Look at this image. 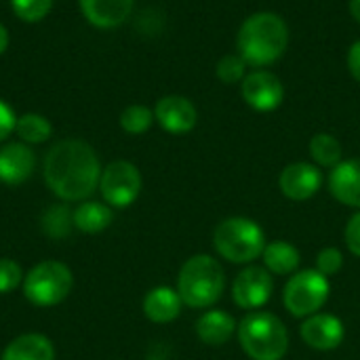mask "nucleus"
Returning <instances> with one entry per match:
<instances>
[{
    "label": "nucleus",
    "instance_id": "f257e3e1",
    "mask_svg": "<svg viewBox=\"0 0 360 360\" xmlns=\"http://www.w3.org/2000/svg\"><path fill=\"white\" fill-rule=\"evenodd\" d=\"M99 177V158L82 139L57 141L44 156V184L65 202L89 198L97 190Z\"/></svg>",
    "mask_w": 360,
    "mask_h": 360
},
{
    "label": "nucleus",
    "instance_id": "f03ea898",
    "mask_svg": "<svg viewBox=\"0 0 360 360\" xmlns=\"http://www.w3.org/2000/svg\"><path fill=\"white\" fill-rule=\"evenodd\" d=\"M291 40L287 21L272 11H259L249 15L236 34V53L253 70H266L276 63Z\"/></svg>",
    "mask_w": 360,
    "mask_h": 360
},
{
    "label": "nucleus",
    "instance_id": "7ed1b4c3",
    "mask_svg": "<svg viewBox=\"0 0 360 360\" xmlns=\"http://www.w3.org/2000/svg\"><path fill=\"white\" fill-rule=\"evenodd\" d=\"M238 342L251 360H283L289 350L285 323L270 312L253 310L238 323Z\"/></svg>",
    "mask_w": 360,
    "mask_h": 360
},
{
    "label": "nucleus",
    "instance_id": "20e7f679",
    "mask_svg": "<svg viewBox=\"0 0 360 360\" xmlns=\"http://www.w3.org/2000/svg\"><path fill=\"white\" fill-rule=\"evenodd\" d=\"M226 287V274L221 264L211 255L190 257L177 276V293L181 302L190 308H209L213 306Z\"/></svg>",
    "mask_w": 360,
    "mask_h": 360
},
{
    "label": "nucleus",
    "instance_id": "39448f33",
    "mask_svg": "<svg viewBox=\"0 0 360 360\" xmlns=\"http://www.w3.org/2000/svg\"><path fill=\"white\" fill-rule=\"evenodd\" d=\"M213 247L230 264H251L264 253L266 234L249 217H228L215 228Z\"/></svg>",
    "mask_w": 360,
    "mask_h": 360
},
{
    "label": "nucleus",
    "instance_id": "423d86ee",
    "mask_svg": "<svg viewBox=\"0 0 360 360\" xmlns=\"http://www.w3.org/2000/svg\"><path fill=\"white\" fill-rule=\"evenodd\" d=\"M74 285L72 270L55 259H44L36 264L23 276V295L30 304L38 308H51L61 304Z\"/></svg>",
    "mask_w": 360,
    "mask_h": 360
},
{
    "label": "nucleus",
    "instance_id": "0eeeda50",
    "mask_svg": "<svg viewBox=\"0 0 360 360\" xmlns=\"http://www.w3.org/2000/svg\"><path fill=\"white\" fill-rule=\"evenodd\" d=\"M329 278L319 270H302L295 272L285 285L283 302L291 316L306 319L316 314L329 300Z\"/></svg>",
    "mask_w": 360,
    "mask_h": 360
},
{
    "label": "nucleus",
    "instance_id": "6e6552de",
    "mask_svg": "<svg viewBox=\"0 0 360 360\" xmlns=\"http://www.w3.org/2000/svg\"><path fill=\"white\" fill-rule=\"evenodd\" d=\"M99 192L105 205L114 209H124L133 205L141 192V173L129 160L110 162L99 177Z\"/></svg>",
    "mask_w": 360,
    "mask_h": 360
},
{
    "label": "nucleus",
    "instance_id": "1a4fd4ad",
    "mask_svg": "<svg viewBox=\"0 0 360 360\" xmlns=\"http://www.w3.org/2000/svg\"><path fill=\"white\" fill-rule=\"evenodd\" d=\"M240 95L245 103L255 112H274L285 99V86L281 78L270 70H253L240 82Z\"/></svg>",
    "mask_w": 360,
    "mask_h": 360
},
{
    "label": "nucleus",
    "instance_id": "9d476101",
    "mask_svg": "<svg viewBox=\"0 0 360 360\" xmlns=\"http://www.w3.org/2000/svg\"><path fill=\"white\" fill-rule=\"evenodd\" d=\"M274 291V278L272 274L262 266H249L245 268L232 285V300L243 310H257L268 304Z\"/></svg>",
    "mask_w": 360,
    "mask_h": 360
},
{
    "label": "nucleus",
    "instance_id": "9b49d317",
    "mask_svg": "<svg viewBox=\"0 0 360 360\" xmlns=\"http://www.w3.org/2000/svg\"><path fill=\"white\" fill-rule=\"evenodd\" d=\"M154 120L171 135H186L196 127V105L184 95H165L154 105Z\"/></svg>",
    "mask_w": 360,
    "mask_h": 360
},
{
    "label": "nucleus",
    "instance_id": "f8f14e48",
    "mask_svg": "<svg viewBox=\"0 0 360 360\" xmlns=\"http://www.w3.org/2000/svg\"><path fill=\"white\" fill-rule=\"evenodd\" d=\"M323 171L312 162H291L278 177L281 192L289 200H308L323 188Z\"/></svg>",
    "mask_w": 360,
    "mask_h": 360
},
{
    "label": "nucleus",
    "instance_id": "ddd939ff",
    "mask_svg": "<svg viewBox=\"0 0 360 360\" xmlns=\"http://www.w3.org/2000/svg\"><path fill=\"white\" fill-rule=\"evenodd\" d=\"M300 335L310 348L329 352V350L340 348V344L344 342L346 329H344V323L333 314H312L304 321Z\"/></svg>",
    "mask_w": 360,
    "mask_h": 360
},
{
    "label": "nucleus",
    "instance_id": "4468645a",
    "mask_svg": "<svg viewBox=\"0 0 360 360\" xmlns=\"http://www.w3.org/2000/svg\"><path fill=\"white\" fill-rule=\"evenodd\" d=\"M36 165L32 148L23 141H13L0 148V181L6 186L23 184Z\"/></svg>",
    "mask_w": 360,
    "mask_h": 360
},
{
    "label": "nucleus",
    "instance_id": "2eb2a0df",
    "mask_svg": "<svg viewBox=\"0 0 360 360\" xmlns=\"http://www.w3.org/2000/svg\"><path fill=\"white\" fill-rule=\"evenodd\" d=\"M84 19L101 30L122 25L135 6V0H78Z\"/></svg>",
    "mask_w": 360,
    "mask_h": 360
},
{
    "label": "nucleus",
    "instance_id": "dca6fc26",
    "mask_svg": "<svg viewBox=\"0 0 360 360\" xmlns=\"http://www.w3.org/2000/svg\"><path fill=\"white\" fill-rule=\"evenodd\" d=\"M329 192L342 205L360 209V158L342 160L331 169Z\"/></svg>",
    "mask_w": 360,
    "mask_h": 360
},
{
    "label": "nucleus",
    "instance_id": "f3484780",
    "mask_svg": "<svg viewBox=\"0 0 360 360\" xmlns=\"http://www.w3.org/2000/svg\"><path fill=\"white\" fill-rule=\"evenodd\" d=\"M181 306H184V302H181L179 293L171 287H154L143 297L146 319L152 323H158V325L175 321L181 314Z\"/></svg>",
    "mask_w": 360,
    "mask_h": 360
},
{
    "label": "nucleus",
    "instance_id": "a211bd4d",
    "mask_svg": "<svg viewBox=\"0 0 360 360\" xmlns=\"http://www.w3.org/2000/svg\"><path fill=\"white\" fill-rule=\"evenodd\" d=\"M236 329H238L236 321L228 312H221V310H209L196 321L198 340L213 348L224 346L236 333Z\"/></svg>",
    "mask_w": 360,
    "mask_h": 360
},
{
    "label": "nucleus",
    "instance_id": "6ab92c4d",
    "mask_svg": "<svg viewBox=\"0 0 360 360\" xmlns=\"http://www.w3.org/2000/svg\"><path fill=\"white\" fill-rule=\"evenodd\" d=\"M0 360H55V350L49 338L40 333H25L4 348Z\"/></svg>",
    "mask_w": 360,
    "mask_h": 360
},
{
    "label": "nucleus",
    "instance_id": "aec40b11",
    "mask_svg": "<svg viewBox=\"0 0 360 360\" xmlns=\"http://www.w3.org/2000/svg\"><path fill=\"white\" fill-rule=\"evenodd\" d=\"M262 257H264L266 270L270 274H278V276L295 274V270L300 268V262H302L300 251L287 240H274V243L266 245Z\"/></svg>",
    "mask_w": 360,
    "mask_h": 360
},
{
    "label": "nucleus",
    "instance_id": "412c9836",
    "mask_svg": "<svg viewBox=\"0 0 360 360\" xmlns=\"http://www.w3.org/2000/svg\"><path fill=\"white\" fill-rule=\"evenodd\" d=\"M112 217L114 215H112L110 205L86 200L74 209V228L86 234H97V232H103L112 224Z\"/></svg>",
    "mask_w": 360,
    "mask_h": 360
},
{
    "label": "nucleus",
    "instance_id": "4be33fe9",
    "mask_svg": "<svg viewBox=\"0 0 360 360\" xmlns=\"http://www.w3.org/2000/svg\"><path fill=\"white\" fill-rule=\"evenodd\" d=\"M310 156L319 167H327L333 169L344 160V148L340 143L338 137H333L331 133H316L310 139Z\"/></svg>",
    "mask_w": 360,
    "mask_h": 360
},
{
    "label": "nucleus",
    "instance_id": "5701e85b",
    "mask_svg": "<svg viewBox=\"0 0 360 360\" xmlns=\"http://www.w3.org/2000/svg\"><path fill=\"white\" fill-rule=\"evenodd\" d=\"M15 133L19 135V139L23 143H44L51 135H53V127L51 122L42 116V114H21L17 116V124H15Z\"/></svg>",
    "mask_w": 360,
    "mask_h": 360
},
{
    "label": "nucleus",
    "instance_id": "b1692460",
    "mask_svg": "<svg viewBox=\"0 0 360 360\" xmlns=\"http://www.w3.org/2000/svg\"><path fill=\"white\" fill-rule=\"evenodd\" d=\"M74 211L68 205H53L42 215V232L51 238H63L72 232Z\"/></svg>",
    "mask_w": 360,
    "mask_h": 360
},
{
    "label": "nucleus",
    "instance_id": "393cba45",
    "mask_svg": "<svg viewBox=\"0 0 360 360\" xmlns=\"http://www.w3.org/2000/svg\"><path fill=\"white\" fill-rule=\"evenodd\" d=\"M154 122V110H150L148 105L141 103H133L129 108L122 110L120 114V127L122 131L131 133V135H141L146 133Z\"/></svg>",
    "mask_w": 360,
    "mask_h": 360
},
{
    "label": "nucleus",
    "instance_id": "a878e982",
    "mask_svg": "<svg viewBox=\"0 0 360 360\" xmlns=\"http://www.w3.org/2000/svg\"><path fill=\"white\" fill-rule=\"evenodd\" d=\"M247 68H249L247 61L238 53H232V55H224L217 61L215 74H217L219 82H224V84H240L245 80V76L249 74Z\"/></svg>",
    "mask_w": 360,
    "mask_h": 360
},
{
    "label": "nucleus",
    "instance_id": "bb28decb",
    "mask_svg": "<svg viewBox=\"0 0 360 360\" xmlns=\"http://www.w3.org/2000/svg\"><path fill=\"white\" fill-rule=\"evenodd\" d=\"M11 8L21 21L36 23L51 13L53 0H11Z\"/></svg>",
    "mask_w": 360,
    "mask_h": 360
},
{
    "label": "nucleus",
    "instance_id": "cd10ccee",
    "mask_svg": "<svg viewBox=\"0 0 360 360\" xmlns=\"http://www.w3.org/2000/svg\"><path fill=\"white\" fill-rule=\"evenodd\" d=\"M21 281H23V272L19 264L8 257H0V295L15 291Z\"/></svg>",
    "mask_w": 360,
    "mask_h": 360
},
{
    "label": "nucleus",
    "instance_id": "c85d7f7f",
    "mask_svg": "<svg viewBox=\"0 0 360 360\" xmlns=\"http://www.w3.org/2000/svg\"><path fill=\"white\" fill-rule=\"evenodd\" d=\"M342 266H344V255H342V251L335 249V247L323 249V251L319 253V257H316V270H319L321 274H325L327 278H329V276H335V274L342 270Z\"/></svg>",
    "mask_w": 360,
    "mask_h": 360
},
{
    "label": "nucleus",
    "instance_id": "c756f323",
    "mask_svg": "<svg viewBox=\"0 0 360 360\" xmlns=\"http://www.w3.org/2000/svg\"><path fill=\"white\" fill-rule=\"evenodd\" d=\"M344 240H346V247L350 249V253L360 257V211L350 217L346 232H344Z\"/></svg>",
    "mask_w": 360,
    "mask_h": 360
},
{
    "label": "nucleus",
    "instance_id": "7c9ffc66",
    "mask_svg": "<svg viewBox=\"0 0 360 360\" xmlns=\"http://www.w3.org/2000/svg\"><path fill=\"white\" fill-rule=\"evenodd\" d=\"M15 124H17L15 112L11 110L8 103H4V101L0 99V141H4V139L15 131Z\"/></svg>",
    "mask_w": 360,
    "mask_h": 360
},
{
    "label": "nucleus",
    "instance_id": "2f4dec72",
    "mask_svg": "<svg viewBox=\"0 0 360 360\" xmlns=\"http://www.w3.org/2000/svg\"><path fill=\"white\" fill-rule=\"evenodd\" d=\"M348 70L352 74V78L360 84V40L352 42V46L348 49V57H346Z\"/></svg>",
    "mask_w": 360,
    "mask_h": 360
},
{
    "label": "nucleus",
    "instance_id": "473e14b6",
    "mask_svg": "<svg viewBox=\"0 0 360 360\" xmlns=\"http://www.w3.org/2000/svg\"><path fill=\"white\" fill-rule=\"evenodd\" d=\"M348 11H350V15H352V19L360 23V0H350L348 2Z\"/></svg>",
    "mask_w": 360,
    "mask_h": 360
},
{
    "label": "nucleus",
    "instance_id": "72a5a7b5",
    "mask_svg": "<svg viewBox=\"0 0 360 360\" xmlns=\"http://www.w3.org/2000/svg\"><path fill=\"white\" fill-rule=\"evenodd\" d=\"M8 46V30L4 27V23H0V55L6 51Z\"/></svg>",
    "mask_w": 360,
    "mask_h": 360
},
{
    "label": "nucleus",
    "instance_id": "f704fd0d",
    "mask_svg": "<svg viewBox=\"0 0 360 360\" xmlns=\"http://www.w3.org/2000/svg\"><path fill=\"white\" fill-rule=\"evenodd\" d=\"M150 360H158V359H150Z\"/></svg>",
    "mask_w": 360,
    "mask_h": 360
}]
</instances>
